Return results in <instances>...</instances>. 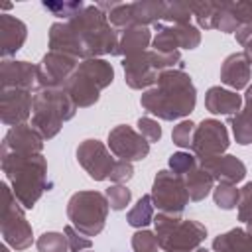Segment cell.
I'll return each instance as SVG.
<instances>
[{
	"instance_id": "1",
	"label": "cell",
	"mask_w": 252,
	"mask_h": 252,
	"mask_svg": "<svg viewBox=\"0 0 252 252\" xmlns=\"http://www.w3.org/2000/svg\"><path fill=\"white\" fill-rule=\"evenodd\" d=\"M118 41V30L96 4H87L75 18L55 22L49 28V51H59L83 61L116 55Z\"/></svg>"
},
{
	"instance_id": "2",
	"label": "cell",
	"mask_w": 252,
	"mask_h": 252,
	"mask_svg": "<svg viewBox=\"0 0 252 252\" xmlns=\"http://www.w3.org/2000/svg\"><path fill=\"white\" fill-rule=\"evenodd\" d=\"M197 102V91L183 69H169L163 71L156 83V87L148 89L140 104L144 112L154 114L161 120H177L189 116Z\"/></svg>"
},
{
	"instance_id": "3",
	"label": "cell",
	"mask_w": 252,
	"mask_h": 252,
	"mask_svg": "<svg viewBox=\"0 0 252 252\" xmlns=\"http://www.w3.org/2000/svg\"><path fill=\"white\" fill-rule=\"evenodd\" d=\"M2 158V171L6 173L16 199L24 209H33L39 197L49 191L47 159L41 154H8Z\"/></svg>"
},
{
	"instance_id": "4",
	"label": "cell",
	"mask_w": 252,
	"mask_h": 252,
	"mask_svg": "<svg viewBox=\"0 0 252 252\" xmlns=\"http://www.w3.org/2000/svg\"><path fill=\"white\" fill-rule=\"evenodd\" d=\"M77 112V104L65 89H41L33 93L32 126L45 138L59 134L63 122L71 120Z\"/></svg>"
},
{
	"instance_id": "5",
	"label": "cell",
	"mask_w": 252,
	"mask_h": 252,
	"mask_svg": "<svg viewBox=\"0 0 252 252\" xmlns=\"http://www.w3.org/2000/svg\"><path fill=\"white\" fill-rule=\"evenodd\" d=\"M114 79V69L104 59H85L73 71L65 85V91L75 100L77 108L93 106L100 98V91L106 89Z\"/></svg>"
},
{
	"instance_id": "6",
	"label": "cell",
	"mask_w": 252,
	"mask_h": 252,
	"mask_svg": "<svg viewBox=\"0 0 252 252\" xmlns=\"http://www.w3.org/2000/svg\"><path fill=\"white\" fill-rule=\"evenodd\" d=\"M156 236L163 252H195L207 238V226L193 219L158 213L154 217Z\"/></svg>"
},
{
	"instance_id": "7",
	"label": "cell",
	"mask_w": 252,
	"mask_h": 252,
	"mask_svg": "<svg viewBox=\"0 0 252 252\" xmlns=\"http://www.w3.org/2000/svg\"><path fill=\"white\" fill-rule=\"evenodd\" d=\"M124 67V81L130 89H148L156 87L159 75L169 69H183V59L181 53H159V51H142L124 57L122 61Z\"/></svg>"
},
{
	"instance_id": "8",
	"label": "cell",
	"mask_w": 252,
	"mask_h": 252,
	"mask_svg": "<svg viewBox=\"0 0 252 252\" xmlns=\"http://www.w3.org/2000/svg\"><path fill=\"white\" fill-rule=\"evenodd\" d=\"M108 199L100 191H77L67 203V217L71 224L85 236L102 232L108 217Z\"/></svg>"
},
{
	"instance_id": "9",
	"label": "cell",
	"mask_w": 252,
	"mask_h": 252,
	"mask_svg": "<svg viewBox=\"0 0 252 252\" xmlns=\"http://www.w3.org/2000/svg\"><path fill=\"white\" fill-rule=\"evenodd\" d=\"M2 238L14 250H26L33 242V230L14 191L2 183Z\"/></svg>"
},
{
	"instance_id": "10",
	"label": "cell",
	"mask_w": 252,
	"mask_h": 252,
	"mask_svg": "<svg viewBox=\"0 0 252 252\" xmlns=\"http://www.w3.org/2000/svg\"><path fill=\"white\" fill-rule=\"evenodd\" d=\"M189 193L179 175L169 169H161L156 173L152 185V203L159 213L179 217L189 205Z\"/></svg>"
},
{
	"instance_id": "11",
	"label": "cell",
	"mask_w": 252,
	"mask_h": 252,
	"mask_svg": "<svg viewBox=\"0 0 252 252\" xmlns=\"http://www.w3.org/2000/svg\"><path fill=\"white\" fill-rule=\"evenodd\" d=\"M167 4L165 2H118L116 8L108 14V22L124 32L130 28H148L150 24H159L163 20Z\"/></svg>"
},
{
	"instance_id": "12",
	"label": "cell",
	"mask_w": 252,
	"mask_h": 252,
	"mask_svg": "<svg viewBox=\"0 0 252 252\" xmlns=\"http://www.w3.org/2000/svg\"><path fill=\"white\" fill-rule=\"evenodd\" d=\"M228 144H230L228 132L220 120L205 118L195 126L191 150L197 156V159H209V158L220 156L228 150Z\"/></svg>"
},
{
	"instance_id": "13",
	"label": "cell",
	"mask_w": 252,
	"mask_h": 252,
	"mask_svg": "<svg viewBox=\"0 0 252 252\" xmlns=\"http://www.w3.org/2000/svg\"><path fill=\"white\" fill-rule=\"evenodd\" d=\"M108 150L122 161H142L150 154V142L128 124L114 126L108 132Z\"/></svg>"
},
{
	"instance_id": "14",
	"label": "cell",
	"mask_w": 252,
	"mask_h": 252,
	"mask_svg": "<svg viewBox=\"0 0 252 252\" xmlns=\"http://www.w3.org/2000/svg\"><path fill=\"white\" fill-rule=\"evenodd\" d=\"M79 67V59L49 51L43 55L41 63L37 65V87L41 89H65L67 81L71 79L73 71Z\"/></svg>"
},
{
	"instance_id": "15",
	"label": "cell",
	"mask_w": 252,
	"mask_h": 252,
	"mask_svg": "<svg viewBox=\"0 0 252 252\" xmlns=\"http://www.w3.org/2000/svg\"><path fill=\"white\" fill-rule=\"evenodd\" d=\"M156 37H154V51L159 53H175L181 47L183 49H195L201 43V32L193 24L173 26V24H156L154 26Z\"/></svg>"
},
{
	"instance_id": "16",
	"label": "cell",
	"mask_w": 252,
	"mask_h": 252,
	"mask_svg": "<svg viewBox=\"0 0 252 252\" xmlns=\"http://www.w3.org/2000/svg\"><path fill=\"white\" fill-rule=\"evenodd\" d=\"M77 161L94 181H104L110 177V171L116 163L112 152L100 140H85L77 148Z\"/></svg>"
},
{
	"instance_id": "17",
	"label": "cell",
	"mask_w": 252,
	"mask_h": 252,
	"mask_svg": "<svg viewBox=\"0 0 252 252\" xmlns=\"http://www.w3.org/2000/svg\"><path fill=\"white\" fill-rule=\"evenodd\" d=\"M33 91L30 89H2L0 94V118L6 126H20L32 116Z\"/></svg>"
},
{
	"instance_id": "18",
	"label": "cell",
	"mask_w": 252,
	"mask_h": 252,
	"mask_svg": "<svg viewBox=\"0 0 252 252\" xmlns=\"http://www.w3.org/2000/svg\"><path fill=\"white\" fill-rule=\"evenodd\" d=\"M43 136L32 126V124H20L12 126L2 142V154H41L43 148Z\"/></svg>"
},
{
	"instance_id": "19",
	"label": "cell",
	"mask_w": 252,
	"mask_h": 252,
	"mask_svg": "<svg viewBox=\"0 0 252 252\" xmlns=\"http://www.w3.org/2000/svg\"><path fill=\"white\" fill-rule=\"evenodd\" d=\"M199 163L213 175L215 183H240L246 177V165L230 154H220L209 159H199Z\"/></svg>"
},
{
	"instance_id": "20",
	"label": "cell",
	"mask_w": 252,
	"mask_h": 252,
	"mask_svg": "<svg viewBox=\"0 0 252 252\" xmlns=\"http://www.w3.org/2000/svg\"><path fill=\"white\" fill-rule=\"evenodd\" d=\"M0 81L2 89H30L37 87V65L28 61H8L4 59L0 65Z\"/></svg>"
},
{
	"instance_id": "21",
	"label": "cell",
	"mask_w": 252,
	"mask_h": 252,
	"mask_svg": "<svg viewBox=\"0 0 252 252\" xmlns=\"http://www.w3.org/2000/svg\"><path fill=\"white\" fill-rule=\"evenodd\" d=\"M26 37L28 28L22 20L10 14H0V53L4 59L16 55V51L22 49Z\"/></svg>"
},
{
	"instance_id": "22",
	"label": "cell",
	"mask_w": 252,
	"mask_h": 252,
	"mask_svg": "<svg viewBox=\"0 0 252 252\" xmlns=\"http://www.w3.org/2000/svg\"><path fill=\"white\" fill-rule=\"evenodd\" d=\"M250 73H252V65L246 57L244 51L240 53H230L220 67V83H224L226 87L240 91L248 85L250 81Z\"/></svg>"
},
{
	"instance_id": "23",
	"label": "cell",
	"mask_w": 252,
	"mask_h": 252,
	"mask_svg": "<svg viewBox=\"0 0 252 252\" xmlns=\"http://www.w3.org/2000/svg\"><path fill=\"white\" fill-rule=\"evenodd\" d=\"M242 106V96L236 91H226L222 87H211L205 94V108L211 114H236Z\"/></svg>"
},
{
	"instance_id": "24",
	"label": "cell",
	"mask_w": 252,
	"mask_h": 252,
	"mask_svg": "<svg viewBox=\"0 0 252 252\" xmlns=\"http://www.w3.org/2000/svg\"><path fill=\"white\" fill-rule=\"evenodd\" d=\"M181 179H183V183H185V189H187L191 201H203V199L215 189V179H213V175H211L201 163H199L197 167H193L189 173H185Z\"/></svg>"
},
{
	"instance_id": "25",
	"label": "cell",
	"mask_w": 252,
	"mask_h": 252,
	"mask_svg": "<svg viewBox=\"0 0 252 252\" xmlns=\"http://www.w3.org/2000/svg\"><path fill=\"white\" fill-rule=\"evenodd\" d=\"M150 41H152L150 28H130V30H124L122 35H120V41H118L116 55L128 57V55H134V53H142V51H146Z\"/></svg>"
},
{
	"instance_id": "26",
	"label": "cell",
	"mask_w": 252,
	"mask_h": 252,
	"mask_svg": "<svg viewBox=\"0 0 252 252\" xmlns=\"http://www.w3.org/2000/svg\"><path fill=\"white\" fill-rule=\"evenodd\" d=\"M215 252H248V240L244 228H232L224 234H219L213 240Z\"/></svg>"
},
{
	"instance_id": "27",
	"label": "cell",
	"mask_w": 252,
	"mask_h": 252,
	"mask_svg": "<svg viewBox=\"0 0 252 252\" xmlns=\"http://www.w3.org/2000/svg\"><path fill=\"white\" fill-rule=\"evenodd\" d=\"M222 4L224 2H209V0H205V2H189L191 12H193L199 28H203V30H215L217 18H219V14L222 10Z\"/></svg>"
},
{
	"instance_id": "28",
	"label": "cell",
	"mask_w": 252,
	"mask_h": 252,
	"mask_svg": "<svg viewBox=\"0 0 252 252\" xmlns=\"http://www.w3.org/2000/svg\"><path fill=\"white\" fill-rule=\"evenodd\" d=\"M126 220L130 226L134 228H144L150 222H154V203H152V195H142L138 199V203L128 211Z\"/></svg>"
},
{
	"instance_id": "29",
	"label": "cell",
	"mask_w": 252,
	"mask_h": 252,
	"mask_svg": "<svg viewBox=\"0 0 252 252\" xmlns=\"http://www.w3.org/2000/svg\"><path fill=\"white\" fill-rule=\"evenodd\" d=\"M228 122L232 126V134L240 146L252 144V114L250 112H246L242 108L236 114L228 116Z\"/></svg>"
},
{
	"instance_id": "30",
	"label": "cell",
	"mask_w": 252,
	"mask_h": 252,
	"mask_svg": "<svg viewBox=\"0 0 252 252\" xmlns=\"http://www.w3.org/2000/svg\"><path fill=\"white\" fill-rule=\"evenodd\" d=\"M213 199L219 209H224V211L236 209L240 199V189H236V185L232 183H217V187L213 189Z\"/></svg>"
},
{
	"instance_id": "31",
	"label": "cell",
	"mask_w": 252,
	"mask_h": 252,
	"mask_svg": "<svg viewBox=\"0 0 252 252\" xmlns=\"http://www.w3.org/2000/svg\"><path fill=\"white\" fill-rule=\"evenodd\" d=\"M191 16H193V12H191L189 2H171L165 8L161 24H173V26L191 24Z\"/></svg>"
},
{
	"instance_id": "32",
	"label": "cell",
	"mask_w": 252,
	"mask_h": 252,
	"mask_svg": "<svg viewBox=\"0 0 252 252\" xmlns=\"http://www.w3.org/2000/svg\"><path fill=\"white\" fill-rule=\"evenodd\" d=\"M39 252H67L69 242L63 232H43L35 242Z\"/></svg>"
},
{
	"instance_id": "33",
	"label": "cell",
	"mask_w": 252,
	"mask_h": 252,
	"mask_svg": "<svg viewBox=\"0 0 252 252\" xmlns=\"http://www.w3.org/2000/svg\"><path fill=\"white\" fill-rule=\"evenodd\" d=\"M169 171H173L175 175L183 177L185 173H189L193 167L199 165V159L195 154H189V152H175L169 156Z\"/></svg>"
},
{
	"instance_id": "34",
	"label": "cell",
	"mask_w": 252,
	"mask_h": 252,
	"mask_svg": "<svg viewBox=\"0 0 252 252\" xmlns=\"http://www.w3.org/2000/svg\"><path fill=\"white\" fill-rule=\"evenodd\" d=\"M41 6H43V10L51 12L57 18H63V22H67V20L75 18L87 4H83L79 0V2H43Z\"/></svg>"
},
{
	"instance_id": "35",
	"label": "cell",
	"mask_w": 252,
	"mask_h": 252,
	"mask_svg": "<svg viewBox=\"0 0 252 252\" xmlns=\"http://www.w3.org/2000/svg\"><path fill=\"white\" fill-rule=\"evenodd\" d=\"M104 195L108 199L110 209H114V211H124L130 205V199H132V191L126 185H118V183L110 185Z\"/></svg>"
},
{
	"instance_id": "36",
	"label": "cell",
	"mask_w": 252,
	"mask_h": 252,
	"mask_svg": "<svg viewBox=\"0 0 252 252\" xmlns=\"http://www.w3.org/2000/svg\"><path fill=\"white\" fill-rule=\"evenodd\" d=\"M132 248H134V252H158L159 242H158L156 232L146 230V228L136 230L132 234Z\"/></svg>"
},
{
	"instance_id": "37",
	"label": "cell",
	"mask_w": 252,
	"mask_h": 252,
	"mask_svg": "<svg viewBox=\"0 0 252 252\" xmlns=\"http://www.w3.org/2000/svg\"><path fill=\"white\" fill-rule=\"evenodd\" d=\"M193 136H195V124L191 120L179 122L171 132V140L179 148H191L193 146Z\"/></svg>"
},
{
	"instance_id": "38",
	"label": "cell",
	"mask_w": 252,
	"mask_h": 252,
	"mask_svg": "<svg viewBox=\"0 0 252 252\" xmlns=\"http://www.w3.org/2000/svg\"><path fill=\"white\" fill-rule=\"evenodd\" d=\"M63 234L67 236V242H69V250H71V252H83V250H89V248L93 246L91 238L85 236L83 232H79L73 224H67V226L63 228Z\"/></svg>"
},
{
	"instance_id": "39",
	"label": "cell",
	"mask_w": 252,
	"mask_h": 252,
	"mask_svg": "<svg viewBox=\"0 0 252 252\" xmlns=\"http://www.w3.org/2000/svg\"><path fill=\"white\" fill-rule=\"evenodd\" d=\"M138 132L150 144L159 142V138H161V126H159V122L154 120V118H150V116H140L138 118Z\"/></svg>"
},
{
	"instance_id": "40",
	"label": "cell",
	"mask_w": 252,
	"mask_h": 252,
	"mask_svg": "<svg viewBox=\"0 0 252 252\" xmlns=\"http://www.w3.org/2000/svg\"><path fill=\"white\" fill-rule=\"evenodd\" d=\"M238 220H242V222H250V220H252V181H248V183L240 189Z\"/></svg>"
},
{
	"instance_id": "41",
	"label": "cell",
	"mask_w": 252,
	"mask_h": 252,
	"mask_svg": "<svg viewBox=\"0 0 252 252\" xmlns=\"http://www.w3.org/2000/svg\"><path fill=\"white\" fill-rule=\"evenodd\" d=\"M134 175V167L130 161H122V159H116L112 171H110V181L112 183H118V185H124L126 181H130Z\"/></svg>"
},
{
	"instance_id": "42",
	"label": "cell",
	"mask_w": 252,
	"mask_h": 252,
	"mask_svg": "<svg viewBox=\"0 0 252 252\" xmlns=\"http://www.w3.org/2000/svg\"><path fill=\"white\" fill-rule=\"evenodd\" d=\"M244 104H246V106H244V110L252 114V85L246 89V94H244Z\"/></svg>"
},
{
	"instance_id": "43",
	"label": "cell",
	"mask_w": 252,
	"mask_h": 252,
	"mask_svg": "<svg viewBox=\"0 0 252 252\" xmlns=\"http://www.w3.org/2000/svg\"><path fill=\"white\" fill-rule=\"evenodd\" d=\"M246 240H248V252H252V220L246 222Z\"/></svg>"
},
{
	"instance_id": "44",
	"label": "cell",
	"mask_w": 252,
	"mask_h": 252,
	"mask_svg": "<svg viewBox=\"0 0 252 252\" xmlns=\"http://www.w3.org/2000/svg\"><path fill=\"white\" fill-rule=\"evenodd\" d=\"M244 53H246V57H248V61H250V65H252V37L244 43Z\"/></svg>"
},
{
	"instance_id": "45",
	"label": "cell",
	"mask_w": 252,
	"mask_h": 252,
	"mask_svg": "<svg viewBox=\"0 0 252 252\" xmlns=\"http://www.w3.org/2000/svg\"><path fill=\"white\" fill-rule=\"evenodd\" d=\"M0 252H10V250H8V246H6V242L0 246Z\"/></svg>"
},
{
	"instance_id": "46",
	"label": "cell",
	"mask_w": 252,
	"mask_h": 252,
	"mask_svg": "<svg viewBox=\"0 0 252 252\" xmlns=\"http://www.w3.org/2000/svg\"><path fill=\"white\" fill-rule=\"evenodd\" d=\"M195 252H209V250H207V248H203V246H199V248H197Z\"/></svg>"
}]
</instances>
